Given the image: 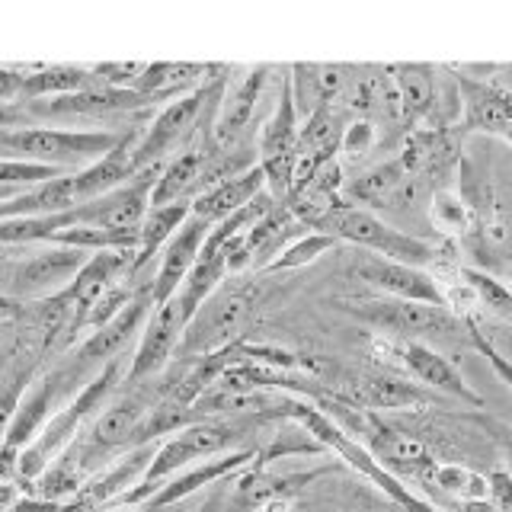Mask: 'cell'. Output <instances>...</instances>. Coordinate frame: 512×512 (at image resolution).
<instances>
[{"label": "cell", "instance_id": "1", "mask_svg": "<svg viewBox=\"0 0 512 512\" xmlns=\"http://www.w3.org/2000/svg\"><path fill=\"white\" fill-rule=\"evenodd\" d=\"M122 378H125L122 362L112 359L100 368V375H96L90 384H84V391H77V397L68 407L52 413V420L42 426V432L23 448L20 461H16V484H20L23 490H29L32 484H36L39 474L48 468V464H52L64 448H68L80 432L87 429V423L93 420V416L109 404V397L119 388Z\"/></svg>", "mask_w": 512, "mask_h": 512}, {"label": "cell", "instance_id": "2", "mask_svg": "<svg viewBox=\"0 0 512 512\" xmlns=\"http://www.w3.org/2000/svg\"><path fill=\"white\" fill-rule=\"evenodd\" d=\"M244 432H247L244 423H228V420H199V423H192V426H186L180 432H173V436H167L164 442L157 445V452H154V458L148 464V471H144L141 484L135 490H128L112 509L141 506L160 484H164L167 477L192 468V461L237 452V442H240Z\"/></svg>", "mask_w": 512, "mask_h": 512}, {"label": "cell", "instance_id": "3", "mask_svg": "<svg viewBox=\"0 0 512 512\" xmlns=\"http://www.w3.org/2000/svg\"><path fill=\"white\" fill-rule=\"evenodd\" d=\"M314 231L346 240V244H356L368 253L384 256V260H391V263H404L416 269L439 266L442 260V253L432 244H426V240L391 228V224H384L375 212H368V208H359L352 202L333 208L330 215H324L314 224Z\"/></svg>", "mask_w": 512, "mask_h": 512}, {"label": "cell", "instance_id": "4", "mask_svg": "<svg viewBox=\"0 0 512 512\" xmlns=\"http://www.w3.org/2000/svg\"><path fill=\"white\" fill-rule=\"evenodd\" d=\"M224 71L228 68H208V77L196 90H189L186 96H176V100H170L157 112L148 125V132L132 144V170L135 173L148 170V167H160L173 148H180V144L196 132L208 100H215V96L224 93V84H228V80L221 77Z\"/></svg>", "mask_w": 512, "mask_h": 512}, {"label": "cell", "instance_id": "5", "mask_svg": "<svg viewBox=\"0 0 512 512\" xmlns=\"http://www.w3.org/2000/svg\"><path fill=\"white\" fill-rule=\"evenodd\" d=\"M340 308L359 317L362 324L381 330L391 340L404 343H423L426 336H452L464 324L439 304H423V301H404V298H388V295H372V298H343Z\"/></svg>", "mask_w": 512, "mask_h": 512}, {"label": "cell", "instance_id": "6", "mask_svg": "<svg viewBox=\"0 0 512 512\" xmlns=\"http://www.w3.org/2000/svg\"><path fill=\"white\" fill-rule=\"evenodd\" d=\"M122 135L116 132H74V128H45L29 125L16 128V132H0V144L10 157L36 160V164L61 167L68 170L71 164H93L103 154H109Z\"/></svg>", "mask_w": 512, "mask_h": 512}, {"label": "cell", "instance_id": "7", "mask_svg": "<svg viewBox=\"0 0 512 512\" xmlns=\"http://www.w3.org/2000/svg\"><path fill=\"white\" fill-rule=\"evenodd\" d=\"M253 314V285L224 288L215 298H208L199 314L189 320L180 340V359L212 356L234 343H240L247 320Z\"/></svg>", "mask_w": 512, "mask_h": 512}, {"label": "cell", "instance_id": "8", "mask_svg": "<svg viewBox=\"0 0 512 512\" xmlns=\"http://www.w3.org/2000/svg\"><path fill=\"white\" fill-rule=\"evenodd\" d=\"M327 397L340 400L346 407L381 413V410H410L432 404V394L423 384H413L394 372H343L333 384H327Z\"/></svg>", "mask_w": 512, "mask_h": 512}, {"label": "cell", "instance_id": "9", "mask_svg": "<svg viewBox=\"0 0 512 512\" xmlns=\"http://www.w3.org/2000/svg\"><path fill=\"white\" fill-rule=\"evenodd\" d=\"M375 352H378V356L397 359L410 372V378L420 381L426 391L448 394V397H455V400H461V404H468V407H484V397L471 388L468 378H464L458 368L432 346L404 343V340H391V336H384V340H375Z\"/></svg>", "mask_w": 512, "mask_h": 512}, {"label": "cell", "instance_id": "10", "mask_svg": "<svg viewBox=\"0 0 512 512\" xmlns=\"http://www.w3.org/2000/svg\"><path fill=\"white\" fill-rule=\"evenodd\" d=\"M154 103H164V100H160V96H144L138 90L93 84L87 90H77L68 96H52V100H36L23 106L29 109L32 119H103V116H119V112L148 109Z\"/></svg>", "mask_w": 512, "mask_h": 512}, {"label": "cell", "instance_id": "11", "mask_svg": "<svg viewBox=\"0 0 512 512\" xmlns=\"http://www.w3.org/2000/svg\"><path fill=\"white\" fill-rule=\"evenodd\" d=\"M84 250L74 247H48L42 253H32L26 260L13 263V279H10V298L16 301H36L58 295L61 288H68L71 279L80 272V266L87 263Z\"/></svg>", "mask_w": 512, "mask_h": 512}, {"label": "cell", "instance_id": "12", "mask_svg": "<svg viewBox=\"0 0 512 512\" xmlns=\"http://www.w3.org/2000/svg\"><path fill=\"white\" fill-rule=\"evenodd\" d=\"M256 458V448H237V452L228 455H218V458H208L202 464H192V468L180 471L167 477L148 500L141 506H135V512H167L173 506H180L183 500H189L192 493H199L205 487H215L221 480H228L240 471H247Z\"/></svg>", "mask_w": 512, "mask_h": 512}, {"label": "cell", "instance_id": "13", "mask_svg": "<svg viewBox=\"0 0 512 512\" xmlns=\"http://www.w3.org/2000/svg\"><path fill=\"white\" fill-rule=\"evenodd\" d=\"M349 276L378 288V292L388 298L423 301V304H439V308H445L442 288L429 269H416V266H404V263H391L375 253H362V256H356V263L349 266Z\"/></svg>", "mask_w": 512, "mask_h": 512}, {"label": "cell", "instance_id": "14", "mask_svg": "<svg viewBox=\"0 0 512 512\" xmlns=\"http://www.w3.org/2000/svg\"><path fill=\"white\" fill-rule=\"evenodd\" d=\"M183 330H186V320H183V311H180V304H176V298L154 308L148 324L141 330V343L132 356V365H128V372H125V381L135 384V381L157 375L160 368L173 359V352L180 349Z\"/></svg>", "mask_w": 512, "mask_h": 512}, {"label": "cell", "instance_id": "15", "mask_svg": "<svg viewBox=\"0 0 512 512\" xmlns=\"http://www.w3.org/2000/svg\"><path fill=\"white\" fill-rule=\"evenodd\" d=\"M461 96V132L500 135L512 125V90L496 77H461L455 74Z\"/></svg>", "mask_w": 512, "mask_h": 512}, {"label": "cell", "instance_id": "16", "mask_svg": "<svg viewBox=\"0 0 512 512\" xmlns=\"http://www.w3.org/2000/svg\"><path fill=\"white\" fill-rule=\"evenodd\" d=\"M16 317V343L26 349L32 359H39L42 352L52 349L58 340L68 336L71 327V301L64 298V292L36 298V301H16L13 304Z\"/></svg>", "mask_w": 512, "mask_h": 512}, {"label": "cell", "instance_id": "17", "mask_svg": "<svg viewBox=\"0 0 512 512\" xmlns=\"http://www.w3.org/2000/svg\"><path fill=\"white\" fill-rule=\"evenodd\" d=\"M151 311H154V301H151V282H148V285L135 288L132 301H128L125 308L109 320V324H103L100 330H93L87 340L77 346V359L103 362V365L112 362V359H119L125 352V346L144 330Z\"/></svg>", "mask_w": 512, "mask_h": 512}, {"label": "cell", "instance_id": "18", "mask_svg": "<svg viewBox=\"0 0 512 512\" xmlns=\"http://www.w3.org/2000/svg\"><path fill=\"white\" fill-rule=\"evenodd\" d=\"M208 231H212V224L192 215L183 224V228L167 240L164 253H160V269H157V276L151 282V301H154V308H160V304H167L170 298H176L183 279L189 276V269L196 266V260H199Z\"/></svg>", "mask_w": 512, "mask_h": 512}, {"label": "cell", "instance_id": "19", "mask_svg": "<svg viewBox=\"0 0 512 512\" xmlns=\"http://www.w3.org/2000/svg\"><path fill=\"white\" fill-rule=\"evenodd\" d=\"M269 74H272V68H266V64H256V68H247L244 77L234 80V84H224L221 112H218V119L212 125L215 128L212 141L218 144V148L231 144L250 125L253 112H256V103H260V96L266 90Z\"/></svg>", "mask_w": 512, "mask_h": 512}, {"label": "cell", "instance_id": "20", "mask_svg": "<svg viewBox=\"0 0 512 512\" xmlns=\"http://www.w3.org/2000/svg\"><path fill=\"white\" fill-rule=\"evenodd\" d=\"M420 183L416 176H410L404 170V164L394 157V160H384V164L372 167L368 173H362L356 183L349 186V196L362 202V205H375V208H400V205H410L420 192Z\"/></svg>", "mask_w": 512, "mask_h": 512}, {"label": "cell", "instance_id": "21", "mask_svg": "<svg viewBox=\"0 0 512 512\" xmlns=\"http://www.w3.org/2000/svg\"><path fill=\"white\" fill-rule=\"evenodd\" d=\"M260 192H266V180L260 167H250L247 173L231 176V180L215 183L212 189H205L202 196L192 199V215L208 221L215 228L218 221L231 218L244 205H250Z\"/></svg>", "mask_w": 512, "mask_h": 512}, {"label": "cell", "instance_id": "22", "mask_svg": "<svg viewBox=\"0 0 512 512\" xmlns=\"http://www.w3.org/2000/svg\"><path fill=\"white\" fill-rule=\"evenodd\" d=\"M391 84L397 93V116L407 125L426 122L439 96V80L432 64H391Z\"/></svg>", "mask_w": 512, "mask_h": 512}, {"label": "cell", "instance_id": "23", "mask_svg": "<svg viewBox=\"0 0 512 512\" xmlns=\"http://www.w3.org/2000/svg\"><path fill=\"white\" fill-rule=\"evenodd\" d=\"M132 144L135 135L128 132L122 135V141L112 148L109 154H103L100 160H93L84 170L74 173V199L80 202H90V199H100L106 192L119 189L122 183H128L135 176L132 170Z\"/></svg>", "mask_w": 512, "mask_h": 512}, {"label": "cell", "instance_id": "24", "mask_svg": "<svg viewBox=\"0 0 512 512\" xmlns=\"http://www.w3.org/2000/svg\"><path fill=\"white\" fill-rule=\"evenodd\" d=\"M298 231H304V228L295 221V215L288 212L285 202H276V205H272L269 212L244 234L247 250H250V263H253L256 269H263L269 260H276V256H279L288 244H292L295 237H301Z\"/></svg>", "mask_w": 512, "mask_h": 512}, {"label": "cell", "instance_id": "25", "mask_svg": "<svg viewBox=\"0 0 512 512\" xmlns=\"http://www.w3.org/2000/svg\"><path fill=\"white\" fill-rule=\"evenodd\" d=\"M208 164V154L205 151H180L173 160H167L164 167L157 173V183L151 189V208L157 205H173V202H183L196 196V186L205 173Z\"/></svg>", "mask_w": 512, "mask_h": 512}, {"label": "cell", "instance_id": "26", "mask_svg": "<svg viewBox=\"0 0 512 512\" xmlns=\"http://www.w3.org/2000/svg\"><path fill=\"white\" fill-rule=\"evenodd\" d=\"M74 173H64L58 180H48L36 189H26L20 196L0 205V221L4 218H45V215H61L74 208Z\"/></svg>", "mask_w": 512, "mask_h": 512}, {"label": "cell", "instance_id": "27", "mask_svg": "<svg viewBox=\"0 0 512 512\" xmlns=\"http://www.w3.org/2000/svg\"><path fill=\"white\" fill-rule=\"evenodd\" d=\"M189 218H192V202L189 199L173 202V205L148 208V215H144L141 228H138V250H135V260H132V272L148 266L154 260V253L164 250L167 240L180 231Z\"/></svg>", "mask_w": 512, "mask_h": 512}, {"label": "cell", "instance_id": "28", "mask_svg": "<svg viewBox=\"0 0 512 512\" xmlns=\"http://www.w3.org/2000/svg\"><path fill=\"white\" fill-rule=\"evenodd\" d=\"M100 80L93 77L90 68H77V64H45V68L23 71L20 103L52 100V96H68L77 90H87Z\"/></svg>", "mask_w": 512, "mask_h": 512}, {"label": "cell", "instance_id": "29", "mask_svg": "<svg viewBox=\"0 0 512 512\" xmlns=\"http://www.w3.org/2000/svg\"><path fill=\"white\" fill-rule=\"evenodd\" d=\"M224 276H228V269H224V253H221V247L215 253L212 250H202L196 266H192L189 276L183 279L180 292H176V304H180L186 324L199 314L202 304L215 295V288L224 282Z\"/></svg>", "mask_w": 512, "mask_h": 512}, {"label": "cell", "instance_id": "30", "mask_svg": "<svg viewBox=\"0 0 512 512\" xmlns=\"http://www.w3.org/2000/svg\"><path fill=\"white\" fill-rule=\"evenodd\" d=\"M420 484L448 496L455 506L471 503V500H487V477L477 474L474 468H464V464H442L436 461L432 468L420 477ZM455 512V509H452Z\"/></svg>", "mask_w": 512, "mask_h": 512}, {"label": "cell", "instance_id": "31", "mask_svg": "<svg viewBox=\"0 0 512 512\" xmlns=\"http://www.w3.org/2000/svg\"><path fill=\"white\" fill-rule=\"evenodd\" d=\"M429 221L445 237H468L474 228V208L455 189H436L429 199Z\"/></svg>", "mask_w": 512, "mask_h": 512}, {"label": "cell", "instance_id": "32", "mask_svg": "<svg viewBox=\"0 0 512 512\" xmlns=\"http://www.w3.org/2000/svg\"><path fill=\"white\" fill-rule=\"evenodd\" d=\"M340 240L330 237V234H320V231H308V234H301L295 237L292 244H288L276 260H269L260 272H266V276H272V272H292V269H301V266H308L314 263L317 256H324L327 250H333Z\"/></svg>", "mask_w": 512, "mask_h": 512}, {"label": "cell", "instance_id": "33", "mask_svg": "<svg viewBox=\"0 0 512 512\" xmlns=\"http://www.w3.org/2000/svg\"><path fill=\"white\" fill-rule=\"evenodd\" d=\"M458 272H461V279L471 285V292L477 295L480 308L490 311L493 317L512 320V292L506 288V282H500L496 276H490V272L474 269V266H464Z\"/></svg>", "mask_w": 512, "mask_h": 512}, {"label": "cell", "instance_id": "34", "mask_svg": "<svg viewBox=\"0 0 512 512\" xmlns=\"http://www.w3.org/2000/svg\"><path fill=\"white\" fill-rule=\"evenodd\" d=\"M314 452H324V445H320L314 436H308L298 423L292 429H279L276 436H269V445L260 448L253 458V468H266V464L279 461V458H295V455H314Z\"/></svg>", "mask_w": 512, "mask_h": 512}, {"label": "cell", "instance_id": "35", "mask_svg": "<svg viewBox=\"0 0 512 512\" xmlns=\"http://www.w3.org/2000/svg\"><path fill=\"white\" fill-rule=\"evenodd\" d=\"M68 170L61 167H48V164H36V160H23V157H4L0 160V186L4 189H16V192H26V189H36L48 180H58Z\"/></svg>", "mask_w": 512, "mask_h": 512}, {"label": "cell", "instance_id": "36", "mask_svg": "<svg viewBox=\"0 0 512 512\" xmlns=\"http://www.w3.org/2000/svg\"><path fill=\"white\" fill-rule=\"evenodd\" d=\"M375 141H378V128L372 119H352L349 125H343V135H340V148H336V154H343L346 160H359L365 157L368 151L375 148Z\"/></svg>", "mask_w": 512, "mask_h": 512}, {"label": "cell", "instance_id": "37", "mask_svg": "<svg viewBox=\"0 0 512 512\" xmlns=\"http://www.w3.org/2000/svg\"><path fill=\"white\" fill-rule=\"evenodd\" d=\"M144 68L148 64L144 61H103V64H93V77L100 80L106 87H122V90H135V84L141 80Z\"/></svg>", "mask_w": 512, "mask_h": 512}, {"label": "cell", "instance_id": "38", "mask_svg": "<svg viewBox=\"0 0 512 512\" xmlns=\"http://www.w3.org/2000/svg\"><path fill=\"white\" fill-rule=\"evenodd\" d=\"M464 324V330H468V336H471V343H474V349L480 352V356H484L487 362H490V368L496 375H500V381L506 384V388L512 391V362L503 356L500 349H496L484 333H480V327H477V320L474 317H468V320H461Z\"/></svg>", "mask_w": 512, "mask_h": 512}, {"label": "cell", "instance_id": "39", "mask_svg": "<svg viewBox=\"0 0 512 512\" xmlns=\"http://www.w3.org/2000/svg\"><path fill=\"white\" fill-rule=\"evenodd\" d=\"M487 500L500 509V512H512V474L496 468L487 474Z\"/></svg>", "mask_w": 512, "mask_h": 512}, {"label": "cell", "instance_id": "40", "mask_svg": "<svg viewBox=\"0 0 512 512\" xmlns=\"http://www.w3.org/2000/svg\"><path fill=\"white\" fill-rule=\"evenodd\" d=\"M32 116L23 103H0V132H16V128H29Z\"/></svg>", "mask_w": 512, "mask_h": 512}, {"label": "cell", "instance_id": "41", "mask_svg": "<svg viewBox=\"0 0 512 512\" xmlns=\"http://www.w3.org/2000/svg\"><path fill=\"white\" fill-rule=\"evenodd\" d=\"M23 391H26V378H20L4 397H0V439H4V432H7V426H10V416H13L16 404H20Z\"/></svg>", "mask_w": 512, "mask_h": 512}, {"label": "cell", "instance_id": "42", "mask_svg": "<svg viewBox=\"0 0 512 512\" xmlns=\"http://www.w3.org/2000/svg\"><path fill=\"white\" fill-rule=\"evenodd\" d=\"M20 87H23V71L0 68V103H20Z\"/></svg>", "mask_w": 512, "mask_h": 512}, {"label": "cell", "instance_id": "43", "mask_svg": "<svg viewBox=\"0 0 512 512\" xmlns=\"http://www.w3.org/2000/svg\"><path fill=\"white\" fill-rule=\"evenodd\" d=\"M256 512H295V500L292 496H276V500H266Z\"/></svg>", "mask_w": 512, "mask_h": 512}, {"label": "cell", "instance_id": "44", "mask_svg": "<svg viewBox=\"0 0 512 512\" xmlns=\"http://www.w3.org/2000/svg\"><path fill=\"white\" fill-rule=\"evenodd\" d=\"M455 512H500L490 500H471V503H461L455 506Z\"/></svg>", "mask_w": 512, "mask_h": 512}, {"label": "cell", "instance_id": "45", "mask_svg": "<svg viewBox=\"0 0 512 512\" xmlns=\"http://www.w3.org/2000/svg\"><path fill=\"white\" fill-rule=\"evenodd\" d=\"M202 512H224V490H218L212 500L202 506Z\"/></svg>", "mask_w": 512, "mask_h": 512}, {"label": "cell", "instance_id": "46", "mask_svg": "<svg viewBox=\"0 0 512 512\" xmlns=\"http://www.w3.org/2000/svg\"><path fill=\"white\" fill-rule=\"evenodd\" d=\"M13 196H20V192H16V189H4V186H0V205H4V202H10Z\"/></svg>", "mask_w": 512, "mask_h": 512}, {"label": "cell", "instance_id": "47", "mask_svg": "<svg viewBox=\"0 0 512 512\" xmlns=\"http://www.w3.org/2000/svg\"><path fill=\"white\" fill-rule=\"evenodd\" d=\"M500 138H503V141L509 144V148H512V125H506V128H503V132H500Z\"/></svg>", "mask_w": 512, "mask_h": 512}, {"label": "cell", "instance_id": "48", "mask_svg": "<svg viewBox=\"0 0 512 512\" xmlns=\"http://www.w3.org/2000/svg\"><path fill=\"white\" fill-rule=\"evenodd\" d=\"M4 157H10V154L4 151V144H0V160H4Z\"/></svg>", "mask_w": 512, "mask_h": 512}, {"label": "cell", "instance_id": "49", "mask_svg": "<svg viewBox=\"0 0 512 512\" xmlns=\"http://www.w3.org/2000/svg\"><path fill=\"white\" fill-rule=\"evenodd\" d=\"M506 288H509V292H512V282H509V285H506Z\"/></svg>", "mask_w": 512, "mask_h": 512}, {"label": "cell", "instance_id": "50", "mask_svg": "<svg viewBox=\"0 0 512 512\" xmlns=\"http://www.w3.org/2000/svg\"><path fill=\"white\" fill-rule=\"evenodd\" d=\"M509 269H512V263H509Z\"/></svg>", "mask_w": 512, "mask_h": 512}]
</instances>
